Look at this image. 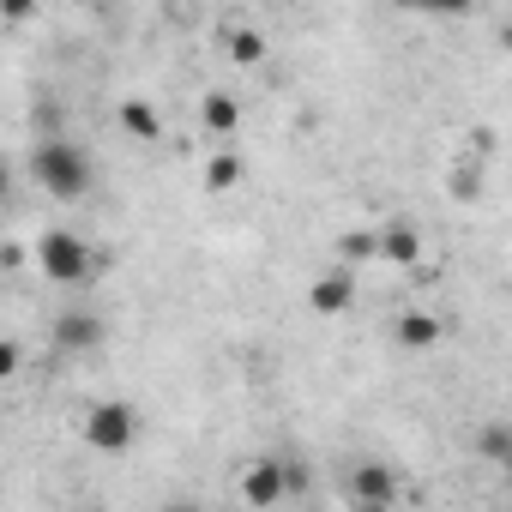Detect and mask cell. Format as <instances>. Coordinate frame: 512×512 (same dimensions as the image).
<instances>
[{
    "label": "cell",
    "instance_id": "cell-1",
    "mask_svg": "<svg viewBox=\"0 0 512 512\" xmlns=\"http://www.w3.org/2000/svg\"><path fill=\"white\" fill-rule=\"evenodd\" d=\"M31 181H37L49 199H61V205H79V199L91 193V181H97V163H91V151H85L79 139H61V133H49V139L31 151Z\"/></svg>",
    "mask_w": 512,
    "mask_h": 512
},
{
    "label": "cell",
    "instance_id": "cell-2",
    "mask_svg": "<svg viewBox=\"0 0 512 512\" xmlns=\"http://www.w3.org/2000/svg\"><path fill=\"white\" fill-rule=\"evenodd\" d=\"M37 272L49 284H91L97 278V253H91V241L79 229L55 223V229L37 235Z\"/></svg>",
    "mask_w": 512,
    "mask_h": 512
},
{
    "label": "cell",
    "instance_id": "cell-3",
    "mask_svg": "<svg viewBox=\"0 0 512 512\" xmlns=\"http://www.w3.org/2000/svg\"><path fill=\"white\" fill-rule=\"evenodd\" d=\"M79 434H85V446H91V452H103V458L133 452V446H139V410H133L127 398H103V404H91V410H85Z\"/></svg>",
    "mask_w": 512,
    "mask_h": 512
},
{
    "label": "cell",
    "instance_id": "cell-4",
    "mask_svg": "<svg viewBox=\"0 0 512 512\" xmlns=\"http://www.w3.org/2000/svg\"><path fill=\"white\" fill-rule=\"evenodd\" d=\"M308 308L320 314V320H338V314H350L356 308V266H332V272H320L314 284H308Z\"/></svg>",
    "mask_w": 512,
    "mask_h": 512
},
{
    "label": "cell",
    "instance_id": "cell-5",
    "mask_svg": "<svg viewBox=\"0 0 512 512\" xmlns=\"http://www.w3.org/2000/svg\"><path fill=\"white\" fill-rule=\"evenodd\" d=\"M241 500L247 506H278V500H290V464L284 458H253L241 470Z\"/></svg>",
    "mask_w": 512,
    "mask_h": 512
},
{
    "label": "cell",
    "instance_id": "cell-6",
    "mask_svg": "<svg viewBox=\"0 0 512 512\" xmlns=\"http://www.w3.org/2000/svg\"><path fill=\"white\" fill-rule=\"evenodd\" d=\"M422 229L410 217H386L380 223V266H398V272H416L422 266Z\"/></svg>",
    "mask_w": 512,
    "mask_h": 512
},
{
    "label": "cell",
    "instance_id": "cell-7",
    "mask_svg": "<svg viewBox=\"0 0 512 512\" xmlns=\"http://www.w3.org/2000/svg\"><path fill=\"white\" fill-rule=\"evenodd\" d=\"M356 506H392L398 500V476H392V464H350V488H344Z\"/></svg>",
    "mask_w": 512,
    "mask_h": 512
},
{
    "label": "cell",
    "instance_id": "cell-8",
    "mask_svg": "<svg viewBox=\"0 0 512 512\" xmlns=\"http://www.w3.org/2000/svg\"><path fill=\"white\" fill-rule=\"evenodd\" d=\"M97 344H103V320H97L91 308H67V314H55V350L85 356V350H97Z\"/></svg>",
    "mask_w": 512,
    "mask_h": 512
},
{
    "label": "cell",
    "instance_id": "cell-9",
    "mask_svg": "<svg viewBox=\"0 0 512 512\" xmlns=\"http://www.w3.org/2000/svg\"><path fill=\"white\" fill-rule=\"evenodd\" d=\"M223 61L229 67H266L272 61V37L266 31H253V25H223Z\"/></svg>",
    "mask_w": 512,
    "mask_h": 512
},
{
    "label": "cell",
    "instance_id": "cell-10",
    "mask_svg": "<svg viewBox=\"0 0 512 512\" xmlns=\"http://www.w3.org/2000/svg\"><path fill=\"white\" fill-rule=\"evenodd\" d=\"M392 338H398V350H434L440 344V320L428 308H404L392 320Z\"/></svg>",
    "mask_w": 512,
    "mask_h": 512
},
{
    "label": "cell",
    "instance_id": "cell-11",
    "mask_svg": "<svg viewBox=\"0 0 512 512\" xmlns=\"http://www.w3.org/2000/svg\"><path fill=\"white\" fill-rule=\"evenodd\" d=\"M199 127H205L211 139H229V133L241 127V103H235L229 91H205V97H199Z\"/></svg>",
    "mask_w": 512,
    "mask_h": 512
},
{
    "label": "cell",
    "instance_id": "cell-12",
    "mask_svg": "<svg viewBox=\"0 0 512 512\" xmlns=\"http://www.w3.org/2000/svg\"><path fill=\"white\" fill-rule=\"evenodd\" d=\"M115 121H121L127 139H139V145H157V139H163V115H157L145 97H127V103L115 109Z\"/></svg>",
    "mask_w": 512,
    "mask_h": 512
},
{
    "label": "cell",
    "instance_id": "cell-13",
    "mask_svg": "<svg viewBox=\"0 0 512 512\" xmlns=\"http://www.w3.org/2000/svg\"><path fill=\"white\" fill-rule=\"evenodd\" d=\"M338 260L344 266H374L380 260V229H344L338 235Z\"/></svg>",
    "mask_w": 512,
    "mask_h": 512
},
{
    "label": "cell",
    "instance_id": "cell-14",
    "mask_svg": "<svg viewBox=\"0 0 512 512\" xmlns=\"http://www.w3.org/2000/svg\"><path fill=\"white\" fill-rule=\"evenodd\" d=\"M241 157L235 151H217V157H205V193H229V187H241Z\"/></svg>",
    "mask_w": 512,
    "mask_h": 512
},
{
    "label": "cell",
    "instance_id": "cell-15",
    "mask_svg": "<svg viewBox=\"0 0 512 512\" xmlns=\"http://www.w3.org/2000/svg\"><path fill=\"white\" fill-rule=\"evenodd\" d=\"M476 452H482V464H512V428L506 422H482L476 428Z\"/></svg>",
    "mask_w": 512,
    "mask_h": 512
},
{
    "label": "cell",
    "instance_id": "cell-16",
    "mask_svg": "<svg viewBox=\"0 0 512 512\" xmlns=\"http://www.w3.org/2000/svg\"><path fill=\"white\" fill-rule=\"evenodd\" d=\"M446 193L452 199H482V157H464V163H452V175H446Z\"/></svg>",
    "mask_w": 512,
    "mask_h": 512
},
{
    "label": "cell",
    "instance_id": "cell-17",
    "mask_svg": "<svg viewBox=\"0 0 512 512\" xmlns=\"http://www.w3.org/2000/svg\"><path fill=\"white\" fill-rule=\"evenodd\" d=\"M404 13H434V19H464L476 13V0H398Z\"/></svg>",
    "mask_w": 512,
    "mask_h": 512
},
{
    "label": "cell",
    "instance_id": "cell-18",
    "mask_svg": "<svg viewBox=\"0 0 512 512\" xmlns=\"http://www.w3.org/2000/svg\"><path fill=\"white\" fill-rule=\"evenodd\" d=\"M19 368H25L19 338H0V386H13V380H19Z\"/></svg>",
    "mask_w": 512,
    "mask_h": 512
},
{
    "label": "cell",
    "instance_id": "cell-19",
    "mask_svg": "<svg viewBox=\"0 0 512 512\" xmlns=\"http://www.w3.org/2000/svg\"><path fill=\"white\" fill-rule=\"evenodd\" d=\"M37 7L43 0H0V25H25V19H37Z\"/></svg>",
    "mask_w": 512,
    "mask_h": 512
},
{
    "label": "cell",
    "instance_id": "cell-20",
    "mask_svg": "<svg viewBox=\"0 0 512 512\" xmlns=\"http://www.w3.org/2000/svg\"><path fill=\"white\" fill-rule=\"evenodd\" d=\"M7 199H13V163L0 157V205H7Z\"/></svg>",
    "mask_w": 512,
    "mask_h": 512
}]
</instances>
